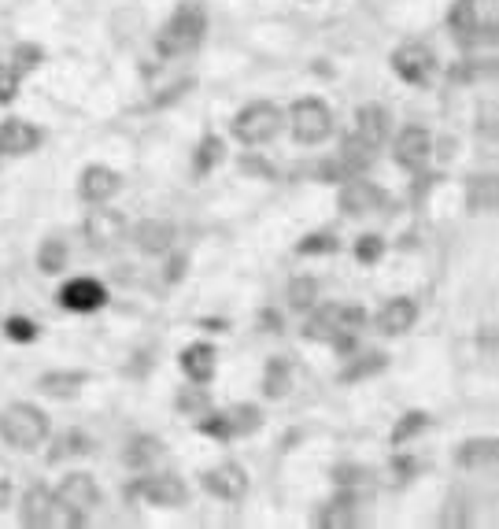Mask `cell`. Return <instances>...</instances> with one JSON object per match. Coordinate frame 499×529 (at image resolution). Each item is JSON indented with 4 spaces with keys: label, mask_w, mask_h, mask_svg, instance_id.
Masks as SVG:
<instances>
[{
    "label": "cell",
    "mask_w": 499,
    "mask_h": 529,
    "mask_svg": "<svg viewBox=\"0 0 499 529\" xmlns=\"http://www.w3.org/2000/svg\"><path fill=\"white\" fill-rule=\"evenodd\" d=\"M207 37V12L204 4H196V0H182L171 15H167V23L159 26L156 34V52L163 60H178V56H193L200 45H204Z\"/></svg>",
    "instance_id": "1"
},
{
    "label": "cell",
    "mask_w": 499,
    "mask_h": 529,
    "mask_svg": "<svg viewBox=\"0 0 499 529\" xmlns=\"http://www.w3.org/2000/svg\"><path fill=\"white\" fill-rule=\"evenodd\" d=\"M52 437V419L45 407L15 400V404L0 407V441L15 448V452H37L41 444Z\"/></svg>",
    "instance_id": "2"
},
{
    "label": "cell",
    "mask_w": 499,
    "mask_h": 529,
    "mask_svg": "<svg viewBox=\"0 0 499 529\" xmlns=\"http://www.w3.org/2000/svg\"><path fill=\"white\" fill-rule=\"evenodd\" d=\"M52 496H56V518H63L67 526H86L89 515L104 504V493L89 470H67Z\"/></svg>",
    "instance_id": "3"
},
{
    "label": "cell",
    "mask_w": 499,
    "mask_h": 529,
    "mask_svg": "<svg viewBox=\"0 0 499 529\" xmlns=\"http://www.w3.org/2000/svg\"><path fill=\"white\" fill-rule=\"evenodd\" d=\"M281 130H285V111H281L274 100H252V104H244V108L230 119L233 141L244 148L270 145Z\"/></svg>",
    "instance_id": "4"
},
{
    "label": "cell",
    "mask_w": 499,
    "mask_h": 529,
    "mask_svg": "<svg viewBox=\"0 0 499 529\" xmlns=\"http://www.w3.org/2000/svg\"><path fill=\"white\" fill-rule=\"evenodd\" d=\"M333 108H329L322 97H300L293 100V108L285 111V126H289V134H293L296 145L304 148H318L326 145L329 137H333Z\"/></svg>",
    "instance_id": "5"
},
{
    "label": "cell",
    "mask_w": 499,
    "mask_h": 529,
    "mask_svg": "<svg viewBox=\"0 0 499 529\" xmlns=\"http://www.w3.org/2000/svg\"><path fill=\"white\" fill-rule=\"evenodd\" d=\"M126 493L148 507H159V511H185L189 500H193L189 485H185L178 474H171V470H156V467L141 470V478L130 481Z\"/></svg>",
    "instance_id": "6"
},
{
    "label": "cell",
    "mask_w": 499,
    "mask_h": 529,
    "mask_svg": "<svg viewBox=\"0 0 499 529\" xmlns=\"http://www.w3.org/2000/svg\"><path fill=\"white\" fill-rule=\"evenodd\" d=\"M385 208H389V193L378 182H366L363 174L344 178L341 189H337V211L344 219H366V215H378Z\"/></svg>",
    "instance_id": "7"
},
{
    "label": "cell",
    "mask_w": 499,
    "mask_h": 529,
    "mask_svg": "<svg viewBox=\"0 0 499 529\" xmlns=\"http://www.w3.org/2000/svg\"><path fill=\"white\" fill-rule=\"evenodd\" d=\"M389 67L403 86H429L437 74V52L429 49L426 41H403L392 49Z\"/></svg>",
    "instance_id": "8"
},
{
    "label": "cell",
    "mask_w": 499,
    "mask_h": 529,
    "mask_svg": "<svg viewBox=\"0 0 499 529\" xmlns=\"http://www.w3.org/2000/svg\"><path fill=\"white\" fill-rule=\"evenodd\" d=\"M392 160L407 174H422L426 163L433 160V134L426 126H403L400 134L392 137Z\"/></svg>",
    "instance_id": "9"
},
{
    "label": "cell",
    "mask_w": 499,
    "mask_h": 529,
    "mask_svg": "<svg viewBox=\"0 0 499 529\" xmlns=\"http://www.w3.org/2000/svg\"><path fill=\"white\" fill-rule=\"evenodd\" d=\"M200 485H204L207 496H215L222 504H241L244 496H248V489H252V478H248V470H244L241 463L226 459L219 467L204 470V474H200Z\"/></svg>",
    "instance_id": "10"
},
{
    "label": "cell",
    "mask_w": 499,
    "mask_h": 529,
    "mask_svg": "<svg viewBox=\"0 0 499 529\" xmlns=\"http://www.w3.org/2000/svg\"><path fill=\"white\" fill-rule=\"evenodd\" d=\"M45 145V130L37 123H26L19 115H8L0 123V160H23L34 156L37 148Z\"/></svg>",
    "instance_id": "11"
},
{
    "label": "cell",
    "mask_w": 499,
    "mask_h": 529,
    "mask_svg": "<svg viewBox=\"0 0 499 529\" xmlns=\"http://www.w3.org/2000/svg\"><path fill=\"white\" fill-rule=\"evenodd\" d=\"M56 300L71 315H93V311L108 308V285L97 282V278H71V282L60 285Z\"/></svg>",
    "instance_id": "12"
},
{
    "label": "cell",
    "mask_w": 499,
    "mask_h": 529,
    "mask_svg": "<svg viewBox=\"0 0 499 529\" xmlns=\"http://www.w3.org/2000/svg\"><path fill=\"white\" fill-rule=\"evenodd\" d=\"M141 256H171L178 245V226L171 219H141L134 230H126Z\"/></svg>",
    "instance_id": "13"
},
{
    "label": "cell",
    "mask_w": 499,
    "mask_h": 529,
    "mask_svg": "<svg viewBox=\"0 0 499 529\" xmlns=\"http://www.w3.org/2000/svg\"><path fill=\"white\" fill-rule=\"evenodd\" d=\"M126 230H130L126 215H122V211L104 208V204H97V211H89L86 219H82V234H86V241L97 248V252L119 245L122 237H126Z\"/></svg>",
    "instance_id": "14"
},
{
    "label": "cell",
    "mask_w": 499,
    "mask_h": 529,
    "mask_svg": "<svg viewBox=\"0 0 499 529\" xmlns=\"http://www.w3.org/2000/svg\"><path fill=\"white\" fill-rule=\"evenodd\" d=\"M122 189V174L115 167H104V163H89L78 174V200L97 208V204H108L115 193Z\"/></svg>",
    "instance_id": "15"
},
{
    "label": "cell",
    "mask_w": 499,
    "mask_h": 529,
    "mask_svg": "<svg viewBox=\"0 0 499 529\" xmlns=\"http://www.w3.org/2000/svg\"><path fill=\"white\" fill-rule=\"evenodd\" d=\"M178 367H182L189 385H211L215 374H219V348L211 345V341H189L178 352Z\"/></svg>",
    "instance_id": "16"
},
{
    "label": "cell",
    "mask_w": 499,
    "mask_h": 529,
    "mask_svg": "<svg viewBox=\"0 0 499 529\" xmlns=\"http://www.w3.org/2000/svg\"><path fill=\"white\" fill-rule=\"evenodd\" d=\"M311 522H315V526H322V529H348V526H355V522H359V489H341V485H337V493H333L326 504L318 507Z\"/></svg>",
    "instance_id": "17"
},
{
    "label": "cell",
    "mask_w": 499,
    "mask_h": 529,
    "mask_svg": "<svg viewBox=\"0 0 499 529\" xmlns=\"http://www.w3.org/2000/svg\"><path fill=\"white\" fill-rule=\"evenodd\" d=\"M352 134L363 141V145H370L374 152H378L385 141H389L392 134V115L385 104H359V111H355V123H352Z\"/></svg>",
    "instance_id": "18"
},
{
    "label": "cell",
    "mask_w": 499,
    "mask_h": 529,
    "mask_svg": "<svg viewBox=\"0 0 499 529\" xmlns=\"http://www.w3.org/2000/svg\"><path fill=\"white\" fill-rule=\"evenodd\" d=\"M414 322H418V300H411V296H389L378 308V315H374V326H378V333H385V337H403V333H411Z\"/></svg>",
    "instance_id": "19"
},
{
    "label": "cell",
    "mask_w": 499,
    "mask_h": 529,
    "mask_svg": "<svg viewBox=\"0 0 499 529\" xmlns=\"http://www.w3.org/2000/svg\"><path fill=\"white\" fill-rule=\"evenodd\" d=\"M19 522L30 526V529L56 526V496H52L49 485H34V489H26L23 500H19Z\"/></svg>",
    "instance_id": "20"
},
{
    "label": "cell",
    "mask_w": 499,
    "mask_h": 529,
    "mask_svg": "<svg viewBox=\"0 0 499 529\" xmlns=\"http://www.w3.org/2000/svg\"><path fill=\"white\" fill-rule=\"evenodd\" d=\"M163 456H167V448H163V441H159L156 433H134L126 441V448H122V463L134 470V474L152 470Z\"/></svg>",
    "instance_id": "21"
},
{
    "label": "cell",
    "mask_w": 499,
    "mask_h": 529,
    "mask_svg": "<svg viewBox=\"0 0 499 529\" xmlns=\"http://www.w3.org/2000/svg\"><path fill=\"white\" fill-rule=\"evenodd\" d=\"M89 385L86 370H45L37 378V393L52 396V400H74Z\"/></svg>",
    "instance_id": "22"
},
{
    "label": "cell",
    "mask_w": 499,
    "mask_h": 529,
    "mask_svg": "<svg viewBox=\"0 0 499 529\" xmlns=\"http://www.w3.org/2000/svg\"><path fill=\"white\" fill-rule=\"evenodd\" d=\"M304 341H315V345H329L341 330V304H322V308H311L307 311V322H304Z\"/></svg>",
    "instance_id": "23"
},
{
    "label": "cell",
    "mask_w": 499,
    "mask_h": 529,
    "mask_svg": "<svg viewBox=\"0 0 499 529\" xmlns=\"http://www.w3.org/2000/svg\"><path fill=\"white\" fill-rule=\"evenodd\" d=\"M499 459L496 437H470L455 448V467L459 470H492Z\"/></svg>",
    "instance_id": "24"
},
{
    "label": "cell",
    "mask_w": 499,
    "mask_h": 529,
    "mask_svg": "<svg viewBox=\"0 0 499 529\" xmlns=\"http://www.w3.org/2000/svg\"><path fill=\"white\" fill-rule=\"evenodd\" d=\"M385 367H389V356H385V352H359V348H355L352 356H348V363L341 367V374H337V382L341 385L370 382V378L385 374Z\"/></svg>",
    "instance_id": "25"
},
{
    "label": "cell",
    "mask_w": 499,
    "mask_h": 529,
    "mask_svg": "<svg viewBox=\"0 0 499 529\" xmlns=\"http://www.w3.org/2000/svg\"><path fill=\"white\" fill-rule=\"evenodd\" d=\"M448 30L455 34V41H463V45H474L477 34H481V15H477V0H451Z\"/></svg>",
    "instance_id": "26"
},
{
    "label": "cell",
    "mask_w": 499,
    "mask_h": 529,
    "mask_svg": "<svg viewBox=\"0 0 499 529\" xmlns=\"http://www.w3.org/2000/svg\"><path fill=\"white\" fill-rule=\"evenodd\" d=\"M259 389L267 400H285L293 393V363L285 356H270L267 367H263V378H259Z\"/></svg>",
    "instance_id": "27"
},
{
    "label": "cell",
    "mask_w": 499,
    "mask_h": 529,
    "mask_svg": "<svg viewBox=\"0 0 499 529\" xmlns=\"http://www.w3.org/2000/svg\"><path fill=\"white\" fill-rule=\"evenodd\" d=\"M37 271L45 274V278H56V274L67 271V263H71V248H67V241L63 237H45L41 245H37Z\"/></svg>",
    "instance_id": "28"
},
{
    "label": "cell",
    "mask_w": 499,
    "mask_h": 529,
    "mask_svg": "<svg viewBox=\"0 0 499 529\" xmlns=\"http://www.w3.org/2000/svg\"><path fill=\"white\" fill-rule=\"evenodd\" d=\"M226 422H230V430H233V441L237 437H256L259 430H263V422H267V415H263V407L259 404H233L226 407Z\"/></svg>",
    "instance_id": "29"
},
{
    "label": "cell",
    "mask_w": 499,
    "mask_h": 529,
    "mask_svg": "<svg viewBox=\"0 0 499 529\" xmlns=\"http://www.w3.org/2000/svg\"><path fill=\"white\" fill-rule=\"evenodd\" d=\"M226 160V141L219 134H204L193 148V174L196 178H207L219 163Z\"/></svg>",
    "instance_id": "30"
},
{
    "label": "cell",
    "mask_w": 499,
    "mask_h": 529,
    "mask_svg": "<svg viewBox=\"0 0 499 529\" xmlns=\"http://www.w3.org/2000/svg\"><path fill=\"white\" fill-rule=\"evenodd\" d=\"M496 200H499V189H496V178H492V174L470 178V185H466V208H470V215H488V211H496Z\"/></svg>",
    "instance_id": "31"
},
{
    "label": "cell",
    "mask_w": 499,
    "mask_h": 529,
    "mask_svg": "<svg viewBox=\"0 0 499 529\" xmlns=\"http://www.w3.org/2000/svg\"><path fill=\"white\" fill-rule=\"evenodd\" d=\"M93 452V437L86 430H67L52 441V452H49V463H63V459H78V456H89Z\"/></svg>",
    "instance_id": "32"
},
{
    "label": "cell",
    "mask_w": 499,
    "mask_h": 529,
    "mask_svg": "<svg viewBox=\"0 0 499 529\" xmlns=\"http://www.w3.org/2000/svg\"><path fill=\"white\" fill-rule=\"evenodd\" d=\"M337 160L344 163V171H348V174H363L366 167H370V163L378 160V152H374L370 145H363V141H359L355 134H344V137H341V152H337Z\"/></svg>",
    "instance_id": "33"
},
{
    "label": "cell",
    "mask_w": 499,
    "mask_h": 529,
    "mask_svg": "<svg viewBox=\"0 0 499 529\" xmlns=\"http://www.w3.org/2000/svg\"><path fill=\"white\" fill-rule=\"evenodd\" d=\"M429 430V415L426 411H403L400 419H396V426H392V433H389V444L392 448H407V444L414 441V437H422V433Z\"/></svg>",
    "instance_id": "34"
},
{
    "label": "cell",
    "mask_w": 499,
    "mask_h": 529,
    "mask_svg": "<svg viewBox=\"0 0 499 529\" xmlns=\"http://www.w3.org/2000/svg\"><path fill=\"white\" fill-rule=\"evenodd\" d=\"M333 252H341V237L333 234V230H311L296 241V256L304 259H315V256H333Z\"/></svg>",
    "instance_id": "35"
},
{
    "label": "cell",
    "mask_w": 499,
    "mask_h": 529,
    "mask_svg": "<svg viewBox=\"0 0 499 529\" xmlns=\"http://www.w3.org/2000/svg\"><path fill=\"white\" fill-rule=\"evenodd\" d=\"M318 296H322V285L311 274H300L289 282V308L293 311H311L318 304Z\"/></svg>",
    "instance_id": "36"
},
{
    "label": "cell",
    "mask_w": 499,
    "mask_h": 529,
    "mask_svg": "<svg viewBox=\"0 0 499 529\" xmlns=\"http://www.w3.org/2000/svg\"><path fill=\"white\" fill-rule=\"evenodd\" d=\"M193 430L200 433V437H211V441H219V444L233 441V430H230V422H226V411H215V407H207L204 415L193 422Z\"/></svg>",
    "instance_id": "37"
},
{
    "label": "cell",
    "mask_w": 499,
    "mask_h": 529,
    "mask_svg": "<svg viewBox=\"0 0 499 529\" xmlns=\"http://www.w3.org/2000/svg\"><path fill=\"white\" fill-rule=\"evenodd\" d=\"M385 237L381 234H363V237H355L352 241V256L359 267H374V263H381L385 259Z\"/></svg>",
    "instance_id": "38"
},
{
    "label": "cell",
    "mask_w": 499,
    "mask_h": 529,
    "mask_svg": "<svg viewBox=\"0 0 499 529\" xmlns=\"http://www.w3.org/2000/svg\"><path fill=\"white\" fill-rule=\"evenodd\" d=\"M174 407L182 411L185 419H200L207 407H211V400H207V385H185L182 393L174 396Z\"/></svg>",
    "instance_id": "39"
},
{
    "label": "cell",
    "mask_w": 499,
    "mask_h": 529,
    "mask_svg": "<svg viewBox=\"0 0 499 529\" xmlns=\"http://www.w3.org/2000/svg\"><path fill=\"white\" fill-rule=\"evenodd\" d=\"M4 337L12 345H34L37 337H41V326L34 319H26V315H8L4 319Z\"/></svg>",
    "instance_id": "40"
},
{
    "label": "cell",
    "mask_w": 499,
    "mask_h": 529,
    "mask_svg": "<svg viewBox=\"0 0 499 529\" xmlns=\"http://www.w3.org/2000/svg\"><path fill=\"white\" fill-rule=\"evenodd\" d=\"M15 67L19 74H30V71H37L41 63H45V49L37 45V41H19L12 49V60H8Z\"/></svg>",
    "instance_id": "41"
},
{
    "label": "cell",
    "mask_w": 499,
    "mask_h": 529,
    "mask_svg": "<svg viewBox=\"0 0 499 529\" xmlns=\"http://www.w3.org/2000/svg\"><path fill=\"white\" fill-rule=\"evenodd\" d=\"M19 89H23V74L15 71L12 63H0V108H8L19 100Z\"/></svg>",
    "instance_id": "42"
},
{
    "label": "cell",
    "mask_w": 499,
    "mask_h": 529,
    "mask_svg": "<svg viewBox=\"0 0 499 529\" xmlns=\"http://www.w3.org/2000/svg\"><path fill=\"white\" fill-rule=\"evenodd\" d=\"M366 478H370V470L359 467V463H341V467H333V485H341V489H359Z\"/></svg>",
    "instance_id": "43"
},
{
    "label": "cell",
    "mask_w": 499,
    "mask_h": 529,
    "mask_svg": "<svg viewBox=\"0 0 499 529\" xmlns=\"http://www.w3.org/2000/svg\"><path fill=\"white\" fill-rule=\"evenodd\" d=\"M389 474H392V485L400 489V485H407V481L418 474V463H414L411 456H403L400 448H396V456H392V463H389Z\"/></svg>",
    "instance_id": "44"
},
{
    "label": "cell",
    "mask_w": 499,
    "mask_h": 529,
    "mask_svg": "<svg viewBox=\"0 0 499 529\" xmlns=\"http://www.w3.org/2000/svg\"><path fill=\"white\" fill-rule=\"evenodd\" d=\"M256 322H259V330H263V333H281V330H285V319H281V311H274V308L259 311Z\"/></svg>",
    "instance_id": "45"
},
{
    "label": "cell",
    "mask_w": 499,
    "mask_h": 529,
    "mask_svg": "<svg viewBox=\"0 0 499 529\" xmlns=\"http://www.w3.org/2000/svg\"><path fill=\"white\" fill-rule=\"evenodd\" d=\"M185 271H189V259H185V256L167 259V274H163V282H167V285H178V282L185 278Z\"/></svg>",
    "instance_id": "46"
},
{
    "label": "cell",
    "mask_w": 499,
    "mask_h": 529,
    "mask_svg": "<svg viewBox=\"0 0 499 529\" xmlns=\"http://www.w3.org/2000/svg\"><path fill=\"white\" fill-rule=\"evenodd\" d=\"M241 167H244L248 174H263V178H274V167H270L267 160H256V156H244Z\"/></svg>",
    "instance_id": "47"
},
{
    "label": "cell",
    "mask_w": 499,
    "mask_h": 529,
    "mask_svg": "<svg viewBox=\"0 0 499 529\" xmlns=\"http://www.w3.org/2000/svg\"><path fill=\"white\" fill-rule=\"evenodd\" d=\"M12 504V478H0V511Z\"/></svg>",
    "instance_id": "48"
},
{
    "label": "cell",
    "mask_w": 499,
    "mask_h": 529,
    "mask_svg": "<svg viewBox=\"0 0 499 529\" xmlns=\"http://www.w3.org/2000/svg\"><path fill=\"white\" fill-rule=\"evenodd\" d=\"M304 4H315V0H304Z\"/></svg>",
    "instance_id": "49"
}]
</instances>
